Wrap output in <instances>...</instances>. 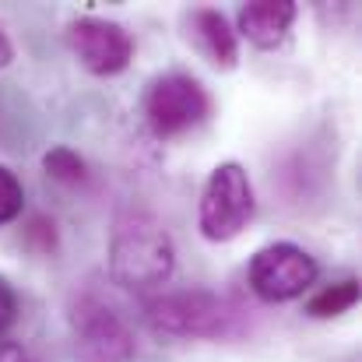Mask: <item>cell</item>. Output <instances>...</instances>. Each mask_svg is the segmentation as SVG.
Masks as SVG:
<instances>
[{
  "label": "cell",
  "mask_w": 362,
  "mask_h": 362,
  "mask_svg": "<svg viewBox=\"0 0 362 362\" xmlns=\"http://www.w3.org/2000/svg\"><path fill=\"white\" fill-rule=\"evenodd\" d=\"M176 271V246L169 229L141 208L117 215L110 233V278L130 292H155Z\"/></svg>",
  "instance_id": "1"
},
{
  "label": "cell",
  "mask_w": 362,
  "mask_h": 362,
  "mask_svg": "<svg viewBox=\"0 0 362 362\" xmlns=\"http://www.w3.org/2000/svg\"><path fill=\"white\" fill-rule=\"evenodd\" d=\"M144 320L173 338H229L236 331V310L211 288H180L144 299Z\"/></svg>",
  "instance_id": "2"
},
{
  "label": "cell",
  "mask_w": 362,
  "mask_h": 362,
  "mask_svg": "<svg viewBox=\"0 0 362 362\" xmlns=\"http://www.w3.org/2000/svg\"><path fill=\"white\" fill-rule=\"evenodd\" d=\"M257 211L253 183L240 162H222L211 169L204 190H201V208H197V229L208 243L236 240L250 226Z\"/></svg>",
  "instance_id": "3"
},
{
  "label": "cell",
  "mask_w": 362,
  "mask_h": 362,
  "mask_svg": "<svg viewBox=\"0 0 362 362\" xmlns=\"http://www.w3.org/2000/svg\"><path fill=\"white\" fill-rule=\"evenodd\" d=\"M211 95L187 71H165L144 88V120L155 137H180L208 120Z\"/></svg>",
  "instance_id": "4"
},
{
  "label": "cell",
  "mask_w": 362,
  "mask_h": 362,
  "mask_svg": "<svg viewBox=\"0 0 362 362\" xmlns=\"http://www.w3.org/2000/svg\"><path fill=\"white\" fill-rule=\"evenodd\" d=\"M320 264L296 243H267L250 257L246 281L264 303H292L317 281Z\"/></svg>",
  "instance_id": "5"
},
{
  "label": "cell",
  "mask_w": 362,
  "mask_h": 362,
  "mask_svg": "<svg viewBox=\"0 0 362 362\" xmlns=\"http://www.w3.org/2000/svg\"><path fill=\"white\" fill-rule=\"evenodd\" d=\"M74 327V356L78 362H130L134 359V331L120 313L92 296H81L71 310Z\"/></svg>",
  "instance_id": "6"
},
{
  "label": "cell",
  "mask_w": 362,
  "mask_h": 362,
  "mask_svg": "<svg viewBox=\"0 0 362 362\" xmlns=\"http://www.w3.org/2000/svg\"><path fill=\"white\" fill-rule=\"evenodd\" d=\"M67 42H71L74 57L81 60V67L95 78L123 74L134 60V35L120 21H110V18L85 14V18L71 21Z\"/></svg>",
  "instance_id": "7"
},
{
  "label": "cell",
  "mask_w": 362,
  "mask_h": 362,
  "mask_svg": "<svg viewBox=\"0 0 362 362\" xmlns=\"http://www.w3.org/2000/svg\"><path fill=\"white\" fill-rule=\"evenodd\" d=\"M183 21H187L190 42L197 46V53L208 64H215L222 71H233L236 67V60H240V39H236V32H233V25H229V18L222 11H215V7H194V11H187Z\"/></svg>",
  "instance_id": "8"
},
{
  "label": "cell",
  "mask_w": 362,
  "mask_h": 362,
  "mask_svg": "<svg viewBox=\"0 0 362 362\" xmlns=\"http://www.w3.org/2000/svg\"><path fill=\"white\" fill-rule=\"evenodd\" d=\"M296 14H299V7L292 0H253V4L240 7L236 25H240L243 39L253 42L257 49H278L288 39Z\"/></svg>",
  "instance_id": "9"
},
{
  "label": "cell",
  "mask_w": 362,
  "mask_h": 362,
  "mask_svg": "<svg viewBox=\"0 0 362 362\" xmlns=\"http://www.w3.org/2000/svg\"><path fill=\"white\" fill-rule=\"evenodd\" d=\"M356 303H359V281H356V278H341V281L324 285L320 292H313V296L306 299V313H310L313 320H331V317L349 313Z\"/></svg>",
  "instance_id": "10"
},
{
  "label": "cell",
  "mask_w": 362,
  "mask_h": 362,
  "mask_svg": "<svg viewBox=\"0 0 362 362\" xmlns=\"http://www.w3.org/2000/svg\"><path fill=\"white\" fill-rule=\"evenodd\" d=\"M42 169H46L49 180L67 183V187H78V183L85 180V158H81L74 148H67V144L49 148V151L42 155Z\"/></svg>",
  "instance_id": "11"
},
{
  "label": "cell",
  "mask_w": 362,
  "mask_h": 362,
  "mask_svg": "<svg viewBox=\"0 0 362 362\" xmlns=\"http://www.w3.org/2000/svg\"><path fill=\"white\" fill-rule=\"evenodd\" d=\"M21 208H25V187L7 165H0V226H11L21 215Z\"/></svg>",
  "instance_id": "12"
},
{
  "label": "cell",
  "mask_w": 362,
  "mask_h": 362,
  "mask_svg": "<svg viewBox=\"0 0 362 362\" xmlns=\"http://www.w3.org/2000/svg\"><path fill=\"white\" fill-rule=\"evenodd\" d=\"M18 310H21V306H18V292H14V285L0 274V338L18 324Z\"/></svg>",
  "instance_id": "13"
},
{
  "label": "cell",
  "mask_w": 362,
  "mask_h": 362,
  "mask_svg": "<svg viewBox=\"0 0 362 362\" xmlns=\"http://www.w3.org/2000/svg\"><path fill=\"white\" fill-rule=\"evenodd\" d=\"M25 240L32 243L39 253H49L53 246H57V233H53V222H46V218H32V226L25 229Z\"/></svg>",
  "instance_id": "14"
},
{
  "label": "cell",
  "mask_w": 362,
  "mask_h": 362,
  "mask_svg": "<svg viewBox=\"0 0 362 362\" xmlns=\"http://www.w3.org/2000/svg\"><path fill=\"white\" fill-rule=\"evenodd\" d=\"M0 362H35L21 345H14V341H0Z\"/></svg>",
  "instance_id": "15"
},
{
  "label": "cell",
  "mask_w": 362,
  "mask_h": 362,
  "mask_svg": "<svg viewBox=\"0 0 362 362\" xmlns=\"http://www.w3.org/2000/svg\"><path fill=\"white\" fill-rule=\"evenodd\" d=\"M11 60H14V46H11V39H7V32L0 28V71H4V67H7Z\"/></svg>",
  "instance_id": "16"
}]
</instances>
